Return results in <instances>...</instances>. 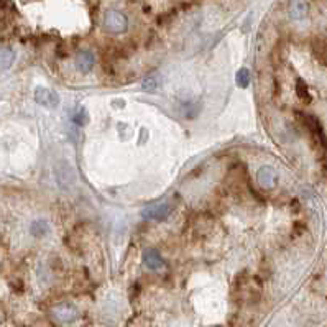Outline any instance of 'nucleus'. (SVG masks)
I'll list each match as a JSON object with an SVG mask.
<instances>
[{"label":"nucleus","instance_id":"1","mask_svg":"<svg viewBox=\"0 0 327 327\" xmlns=\"http://www.w3.org/2000/svg\"><path fill=\"white\" fill-rule=\"evenodd\" d=\"M54 173H56L58 184L63 189H71L76 184V171L66 160H59V163H56Z\"/></svg>","mask_w":327,"mask_h":327},{"label":"nucleus","instance_id":"2","mask_svg":"<svg viewBox=\"0 0 327 327\" xmlns=\"http://www.w3.org/2000/svg\"><path fill=\"white\" fill-rule=\"evenodd\" d=\"M104 27L111 33H123L128 28V20L122 12L108 10L104 17Z\"/></svg>","mask_w":327,"mask_h":327},{"label":"nucleus","instance_id":"3","mask_svg":"<svg viewBox=\"0 0 327 327\" xmlns=\"http://www.w3.org/2000/svg\"><path fill=\"white\" fill-rule=\"evenodd\" d=\"M171 212V206L168 201H160L157 204H151L145 207L142 211V217L145 221H153V222H160V221H165L166 217Z\"/></svg>","mask_w":327,"mask_h":327},{"label":"nucleus","instance_id":"4","mask_svg":"<svg viewBox=\"0 0 327 327\" xmlns=\"http://www.w3.org/2000/svg\"><path fill=\"white\" fill-rule=\"evenodd\" d=\"M35 100L43 107L48 108H56L59 105V96L54 91H50L46 88H36L35 89Z\"/></svg>","mask_w":327,"mask_h":327},{"label":"nucleus","instance_id":"5","mask_svg":"<svg viewBox=\"0 0 327 327\" xmlns=\"http://www.w3.org/2000/svg\"><path fill=\"white\" fill-rule=\"evenodd\" d=\"M256 178H258V184L265 189L275 188L276 183H278V173L271 166H261L258 169V175H256Z\"/></svg>","mask_w":327,"mask_h":327},{"label":"nucleus","instance_id":"6","mask_svg":"<svg viewBox=\"0 0 327 327\" xmlns=\"http://www.w3.org/2000/svg\"><path fill=\"white\" fill-rule=\"evenodd\" d=\"M54 316H56L61 322L69 324V322H74L77 319V309L73 304H59L54 308Z\"/></svg>","mask_w":327,"mask_h":327},{"label":"nucleus","instance_id":"7","mask_svg":"<svg viewBox=\"0 0 327 327\" xmlns=\"http://www.w3.org/2000/svg\"><path fill=\"white\" fill-rule=\"evenodd\" d=\"M143 263L145 267L148 270H161L163 267H165V260H163V256L158 250H153V248H150V250H146L143 253Z\"/></svg>","mask_w":327,"mask_h":327},{"label":"nucleus","instance_id":"8","mask_svg":"<svg viewBox=\"0 0 327 327\" xmlns=\"http://www.w3.org/2000/svg\"><path fill=\"white\" fill-rule=\"evenodd\" d=\"M96 63V56L92 51H81L76 58V66L81 73H89Z\"/></svg>","mask_w":327,"mask_h":327},{"label":"nucleus","instance_id":"9","mask_svg":"<svg viewBox=\"0 0 327 327\" xmlns=\"http://www.w3.org/2000/svg\"><path fill=\"white\" fill-rule=\"evenodd\" d=\"M308 15V4L304 0H291L290 4V17L293 20H302Z\"/></svg>","mask_w":327,"mask_h":327},{"label":"nucleus","instance_id":"10","mask_svg":"<svg viewBox=\"0 0 327 327\" xmlns=\"http://www.w3.org/2000/svg\"><path fill=\"white\" fill-rule=\"evenodd\" d=\"M30 233H32L35 238H45L50 233V224L45 219L33 221L32 225H30Z\"/></svg>","mask_w":327,"mask_h":327},{"label":"nucleus","instance_id":"11","mask_svg":"<svg viewBox=\"0 0 327 327\" xmlns=\"http://www.w3.org/2000/svg\"><path fill=\"white\" fill-rule=\"evenodd\" d=\"M313 53L319 63L327 66V40H321V38H319V40L313 41Z\"/></svg>","mask_w":327,"mask_h":327},{"label":"nucleus","instance_id":"12","mask_svg":"<svg viewBox=\"0 0 327 327\" xmlns=\"http://www.w3.org/2000/svg\"><path fill=\"white\" fill-rule=\"evenodd\" d=\"M160 88H161V76H160V73L145 77L143 82H142V89L145 92H157Z\"/></svg>","mask_w":327,"mask_h":327},{"label":"nucleus","instance_id":"13","mask_svg":"<svg viewBox=\"0 0 327 327\" xmlns=\"http://www.w3.org/2000/svg\"><path fill=\"white\" fill-rule=\"evenodd\" d=\"M0 61H2V69H4V71H7L9 68H12V64L15 63V51L10 48V46H4V48H2Z\"/></svg>","mask_w":327,"mask_h":327},{"label":"nucleus","instance_id":"14","mask_svg":"<svg viewBox=\"0 0 327 327\" xmlns=\"http://www.w3.org/2000/svg\"><path fill=\"white\" fill-rule=\"evenodd\" d=\"M235 79H237V85H238V88H242V89L248 88V84H250V79H252L250 69H248V68H240L238 71H237Z\"/></svg>","mask_w":327,"mask_h":327},{"label":"nucleus","instance_id":"15","mask_svg":"<svg viewBox=\"0 0 327 327\" xmlns=\"http://www.w3.org/2000/svg\"><path fill=\"white\" fill-rule=\"evenodd\" d=\"M73 122L76 123V125L84 127L85 123L89 122V112H88V108H85V107L76 108V112H74V115H73Z\"/></svg>","mask_w":327,"mask_h":327},{"label":"nucleus","instance_id":"16","mask_svg":"<svg viewBox=\"0 0 327 327\" xmlns=\"http://www.w3.org/2000/svg\"><path fill=\"white\" fill-rule=\"evenodd\" d=\"M296 94H298V97L302 100V102H311V96H309V91H308V85L306 82L302 79H298L296 81Z\"/></svg>","mask_w":327,"mask_h":327},{"label":"nucleus","instance_id":"17","mask_svg":"<svg viewBox=\"0 0 327 327\" xmlns=\"http://www.w3.org/2000/svg\"><path fill=\"white\" fill-rule=\"evenodd\" d=\"M112 107H125V102H123L122 99H119V100H112Z\"/></svg>","mask_w":327,"mask_h":327}]
</instances>
